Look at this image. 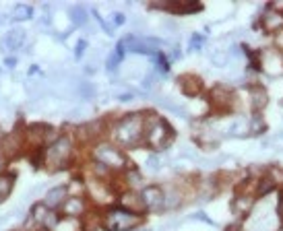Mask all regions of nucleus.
<instances>
[{
    "label": "nucleus",
    "instance_id": "obj_1",
    "mask_svg": "<svg viewBox=\"0 0 283 231\" xmlns=\"http://www.w3.org/2000/svg\"><path fill=\"white\" fill-rule=\"evenodd\" d=\"M145 130H147L145 116L143 114H129L112 128V139L120 147H137L139 143L145 141Z\"/></svg>",
    "mask_w": 283,
    "mask_h": 231
},
{
    "label": "nucleus",
    "instance_id": "obj_2",
    "mask_svg": "<svg viewBox=\"0 0 283 231\" xmlns=\"http://www.w3.org/2000/svg\"><path fill=\"white\" fill-rule=\"evenodd\" d=\"M73 155V141L71 137H58L54 143H50L44 151V161L52 172H58L62 168H67V163L71 161Z\"/></svg>",
    "mask_w": 283,
    "mask_h": 231
},
{
    "label": "nucleus",
    "instance_id": "obj_3",
    "mask_svg": "<svg viewBox=\"0 0 283 231\" xmlns=\"http://www.w3.org/2000/svg\"><path fill=\"white\" fill-rule=\"evenodd\" d=\"M143 221V215H137V213H131L124 207H112L108 209L106 217H104V227L108 231H131L135 229L139 223Z\"/></svg>",
    "mask_w": 283,
    "mask_h": 231
},
{
    "label": "nucleus",
    "instance_id": "obj_4",
    "mask_svg": "<svg viewBox=\"0 0 283 231\" xmlns=\"http://www.w3.org/2000/svg\"><path fill=\"white\" fill-rule=\"evenodd\" d=\"M170 139H172V126L162 118H153V122L145 130V143L151 149H164Z\"/></svg>",
    "mask_w": 283,
    "mask_h": 231
},
{
    "label": "nucleus",
    "instance_id": "obj_5",
    "mask_svg": "<svg viewBox=\"0 0 283 231\" xmlns=\"http://www.w3.org/2000/svg\"><path fill=\"white\" fill-rule=\"evenodd\" d=\"M96 161L106 165L108 170H124L127 168V157H124V153L112 145H100L96 149Z\"/></svg>",
    "mask_w": 283,
    "mask_h": 231
},
{
    "label": "nucleus",
    "instance_id": "obj_6",
    "mask_svg": "<svg viewBox=\"0 0 283 231\" xmlns=\"http://www.w3.org/2000/svg\"><path fill=\"white\" fill-rule=\"evenodd\" d=\"M141 196H143V203H145V209L147 211L157 213V211H164L166 209V192L160 186H147L141 192Z\"/></svg>",
    "mask_w": 283,
    "mask_h": 231
},
{
    "label": "nucleus",
    "instance_id": "obj_7",
    "mask_svg": "<svg viewBox=\"0 0 283 231\" xmlns=\"http://www.w3.org/2000/svg\"><path fill=\"white\" fill-rule=\"evenodd\" d=\"M31 219H34L40 227L50 229V231H52V229L56 227V223L60 221L58 215H56V211L48 209L46 205H38V207H34V215H31Z\"/></svg>",
    "mask_w": 283,
    "mask_h": 231
},
{
    "label": "nucleus",
    "instance_id": "obj_8",
    "mask_svg": "<svg viewBox=\"0 0 283 231\" xmlns=\"http://www.w3.org/2000/svg\"><path fill=\"white\" fill-rule=\"evenodd\" d=\"M67 198H69V188H67V186H56V188H52V190L46 194L44 205H46L48 209L56 211L58 207L62 209V205L67 203Z\"/></svg>",
    "mask_w": 283,
    "mask_h": 231
},
{
    "label": "nucleus",
    "instance_id": "obj_9",
    "mask_svg": "<svg viewBox=\"0 0 283 231\" xmlns=\"http://www.w3.org/2000/svg\"><path fill=\"white\" fill-rule=\"evenodd\" d=\"M87 209V203H85V198L83 196H69L67 198V203L62 205V213H65V217H81Z\"/></svg>",
    "mask_w": 283,
    "mask_h": 231
},
{
    "label": "nucleus",
    "instance_id": "obj_10",
    "mask_svg": "<svg viewBox=\"0 0 283 231\" xmlns=\"http://www.w3.org/2000/svg\"><path fill=\"white\" fill-rule=\"evenodd\" d=\"M120 207H124L131 213H137V215H143L147 209H145V203H143V196L141 194H135V192H129V194H122L120 196Z\"/></svg>",
    "mask_w": 283,
    "mask_h": 231
},
{
    "label": "nucleus",
    "instance_id": "obj_11",
    "mask_svg": "<svg viewBox=\"0 0 283 231\" xmlns=\"http://www.w3.org/2000/svg\"><path fill=\"white\" fill-rule=\"evenodd\" d=\"M23 44H25V31H23V29H13V31H9L7 36H5V42H3L5 50H9V52H17Z\"/></svg>",
    "mask_w": 283,
    "mask_h": 231
},
{
    "label": "nucleus",
    "instance_id": "obj_12",
    "mask_svg": "<svg viewBox=\"0 0 283 231\" xmlns=\"http://www.w3.org/2000/svg\"><path fill=\"white\" fill-rule=\"evenodd\" d=\"M0 151L5 153V157H15V155L21 151V139H19V135H9V137H5Z\"/></svg>",
    "mask_w": 283,
    "mask_h": 231
},
{
    "label": "nucleus",
    "instance_id": "obj_13",
    "mask_svg": "<svg viewBox=\"0 0 283 231\" xmlns=\"http://www.w3.org/2000/svg\"><path fill=\"white\" fill-rule=\"evenodd\" d=\"M263 23H265L267 31H279L283 27V15L281 13H273L271 7H269V13L263 17Z\"/></svg>",
    "mask_w": 283,
    "mask_h": 231
},
{
    "label": "nucleus",
    "instance_id": "obj_14",
    "mask_svg": "<svg viewBox=\"0 0 283 231\" xmlns=\"http://www.w3.org/2000/svg\"><path fill=\"white\" fill-rule=\"evenodd\" d=\"M250 104H253L255 110L265 108V104H267V91L263 87H253V89H250Z\"/></svg>",
    "mask_w": 283,
    "mask_h": 231
},
{
    "label": "nucleus",
    "instance_id": "obj_15",
    "mask_svg": "<svg viewBox=\"0 0 283 231\" xmlns=\"http://www.w3.org/2000/svg\"><path fill=\"white\" fill-rule=\"evenodd\" d=\"M52 231H81V221L73 217H62Z\"/></svg>",
    "mask_w": 283,
    "mask_h": 231
},
{
    "label": "nucleus",
    "instance_id": "obj_16",
    "mask_svg": "<svg viewBox=\"0 0 283 231\" xmlns=\"http://www.w3.org/2000/svg\"><path fill=\"white\" fill-rule=\"evenodd\" d=\"M31 17H34V9H31L29 5H17L15 7V13H13L15 21H27Z\"/></svg>",
    "mask_w": 283,
    "mask_h": 231
},
{
    "label": "nucleus",
    "instance_id": "obj_17",
    "mask_svg": "<svg viewBox=\"0 0 283 231\" xmlns=\"http://www.w3.org/2000/svg\"><path fill=\"white\" fill-rule=\"evenodd\" d=\"M71 21H73L77 27L85 25V23H87V11H85L83 7H75V9L71 11Z\"/></svg>",
    "mask_w": 283,
    "mask_h": 231
},
{
    "label": "nucleus",
    "instance_id": "obj_18",
    "mask_svg": "<svg viewBox=\"0 0 283 231\" xmlns=\"http://www.w3.org/2000/svg\"><path fill=\"white\" fill-rule=\"evenodd\" d=\"M273 188H275V180H273V176H265V178L259 180V190H257V194H259V196H265V194L271 192Z\"/></svg>",
    "mask_w": 283,
    "mask_h": 231
},
{
    "label": "nucleus",
    "instance_id": "obj_19",
    "mask_svg": "<svg viewBox=\"0 0 283 231\" xmlns=\"http://www.w3.org/2000/svg\"><path fill=\"white\" fill-rule=\"evenodd\" d=\"M13 188V176H0V196H7Z\"/></svg>",
    "mask_w": 283,
    "mask_h": 231
},
{
    "label": "nucleus",
    "instance_id": "obj_20",
    "mask_svg": "<svg viewBox=\"0 0 283 231\" xmlns=\"http://www.w3.org/2000/svg\"><path fill=\"white\" fill-rule=\"evenodd\" d=\"M127 178H129V186H133V188H137V186L143 184V180H141V176H139L137 172H129Z\"/></svg>",
    "mask_w": 283,
    "mask_h": 231
},
{
    "label": "nucleus",
    "instance_id": "obj_21",
    "mask_svg": "<svg viewBox=\"0 0 283 231\" xmlns=\"http://www.w3.org/2000/svg\"><path fill=\"white\" fill-rule=\"evenodd\" d=\"M120 60H122V54H118V52H116V54L108 60V71H114L116 66H118V62H120Z\"/></svg>",
    "mask_w": 283,
    "mask_h": 231
},
{
    "label": "nucleus",
    "instance_id": "obj_22",
    "mask_svg": "<svg viewBox=\"0 0 283 231\" xmlns=\"http://www.w3.org/2000/svg\"><path fill=\"white\" fill-rule=\"evenodd\" d=\"M85 48H87V42H85V40H81V42L77 44V50H75V56H77V58H81V56H83V52H85Z\"/></svg>",
    "mask_w": 283,
    "mask_h": 231
},
{
    "label": "nucleus",
    "instance_id": "obj_23",
    "mask_svg": "<svg viewBox=\"0 0 283 231\" xmlns=\"http://www.w3.org/2000/svg\"><path fill=\"white\" fill-rule=\"evenodd\" d=\"M124 21H127V17H124L122 13H116V17H114V23H116V25H122Z\"/></svg>",
    "mask_w": 283,
    "mask_h": 231
},
{
    "label": "nucleus",
    "instance_id": "obj_24",
    "mask_svg": "<svg viewBox=\"0 0 283 231\" xmlns=\"http://www.w3.org/2000/svg\"><path fill=\"white\" fill-rule=\"evenodd\" d=\"M226 231H242V225H240V223H236V225H230Z\"/></svg>",
    "mask_w": 283,
    "mask_h": 231
},
{
    "label": "nucleus",
    "instance_id": "obj_25",
    "mask_svg": "<svg viewBox=\"0 0 283 231\" xmlns=\"http://www.w3.org/2000/svg\"><path fill=\"white\" fill-rule=\"evenodd\" d=\"M7 66H9V69H15V64H17V60L15 58H7V62H5Z\"/></svg>",
    "mask_w": 283,
    "mask_h": 231
},
{
    "label": "nucleus",
    "instance_id": "obj_26",
    "mask_svg": "<svg viewBox=\"0 0 283 231\" xmlns=\"http://www.w3.org/2000/svg\"><path fill=\"white\" fill-rule=\"evenodd\" d=\"M3 170H5V153L0 151V174H3Z\"/></svg>",
    "mask_w": 283,
    "mask_h": 231
},
{
    "label": "nucleus",
    "instance_id": "obj_27",
    "mask_svg": "<svg viewBox=\"0 0 283 231\" xmlns=\"http://www.w3.org/2000/svg\"><path fill=\"white\" fill-rule=\"evenodd\" d=\"M0 203H3V196H0Z\"/></svg>",
    "mask_w": 283,
    "mask_h": 231
},
{
    "label": "nucleus",
    "instance_id": "obj_28",
    "mask_svg": "<svg viewBox=\"0 0 283 231\" xmlns=\"http://www.w3.org/2000/svg\"><path fill=\"white\" fill-rule=\"evenodd\" d=\"M281 104H283V102H281Z\"/></svg>",
    "mask_w": 283,
    "mask_h": 231
}]
</instances>
